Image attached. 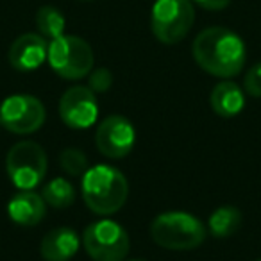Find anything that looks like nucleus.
Listing matches in <instances>:
<instances>
[{"instance_id": "11", "label": "nucleus", "mask_w": 261, "mask_h": 261, "mask_svg": "<svg viewBox=\"0 0 261 261\" xmlns=\"http://www.w3.org/2000/svg\"><path fill=\"white\" fill-rule=\"evenodd\" d=\"M48 56V43L41 34L25 33L18 36L9 47V63L18 72L38 70Z\"/></svg>"}, {"instance_id": "6", "label": "nucleus", "mask_w": 261, "mask_h": 261, "mask_svg": "<svg viewBox=\"0 0 261 261\" xmlns=\"http://www.w3.org/2000/svg\"><path fill=\"white\" fill-rule=\"evenodd\" d=\"M83 245L93 261H123L129 254L127 231L113 220H97L83 232Z\"/></svg>"}, {"instance_id": "1", "label": "nucleus", "mask_w": 261, "mask_h": 261, "mask_svg": "<svg viewBox=\"0 0 261 261\" xmlns=\"http://www.w3.org/2000/svg\"><path fill=\"white\" fill-rule=\"evenodd\" d=\"M192 52L204 72L222 79L238 75L247 58L243 40L225 27H207L199 33L193 40Z\"/></svg>"}, {"instance_id": "9", "label": "nucleus", "mask_w": 261, "mask_h": 261, "mask_svg": "<svg viewBox=\"0 0 261 261\" xmlns=\"http://www.w3.org/2000/svg\"><path fill=\"white\" fill-rule=\"evenodd\" d=\"M136 142L135 127L125 116L109 115L98 123L95 143L100 154L109 160H120L125 158L133 150Z\"/></svg>"}, {"instance_id": "4", "label": "nucleus", "mask_w": 261, "mask_h": 261, "mask_svg": "<svg viewBox=\"0 0 261 261\" xmlns=\"http://www.w3.org/2000/svg\"><path fill=\"white\" fill-rule=\"evenodd\" d=\"M47 61L59 77L79 81L93 68V50L83 38L63 34L48 43Z\"/></svg>"}, {"instance_id": "8", "label": "nucleus", "mask_w": 261, "mask_h": 261, "mask_svg": "<svg viewBox=\"0 0 261 261\" xmlns=\"http://www.w3.org/2000/svg\"><path fill=\"white\" fill-rule=\"evenodd\" d=\"M45 106L33 95H11L0 104V125L15 135H31L45 123Z\"/></svg>"}, {"instance_id": "12", "label": "nucleus", "mask_w": 261, "mask_h": 261, "mask_svg": "<svg viewBox=\"0 0 261 261\" xmlns=\"http://www.w3.org/2000/svg\"><path fill=\"white\" fill-rule=\"evenodd\" d=\"M47 213V206L41 195L33 190H22L8 204V215L15 224L23 227H33L43 220Z\"/></svg>"}, {"instance_id": "19", "label": "nucleus", "mask_w": 261, "mask_h": 261, "mask_svg": "<svg viewBox=\"0 0 261 261\" xmlns=\"http://www.w3.org/2000/svg\"><path fill=\"white\" fill-rule=\"evenodd\" d=\"M113 86V73L108 68H97L90 73L88 79V88L93 93H106Z\"/></svg>"}, {"instance_id": "24", "label": "nucleus", "mask_w": 261, "mask_h": 261, "mask_svg": "<svg viewBox=\"0 0 261 261\" xmlns=\"http://www.w3.org/2000/svg\"><path fill=\"white\" fill-rule=\"evenodd\" d=\"M257 261H261V259H257Z\"/></svg>"}, {"instance_id": "23", "label": "nucleus", "mask_w": 261, "mask_h": 261, "mask_svg": "<svg viewBox=\"0 0 261 261\" xmlns=\"http://www.w3.org/2000/svg\"><path fill=\"white\" fill-rule=\"evenodd\" d=\"M130 261H142V259H130Z\"/></svg>"}, {"instance_id": "20", "label": "nucleus", "mask_w": 261, "mask_h": 261, "mask_svg": "<svg viewBox=\"0 0 261 261\" xmlns=\"http://www.w3.org/2000/svg\"><path fill=\"white\" fill-rule=\"evenodd\" d=\"M243 88L250 97H261V63L254 65L243 79Z\"/></svg>"}, {"instance_id": "18", "label": "nucleus", "mask_w": 261, "mask_h": 261, "mask_svg": "<svg viewBox=\"0 0 261 261\" xmlns=\"http://www.w3.org/2000/svg\"><path fill=\"white\" fill-rule=\"evenodd\" d=\"M59 165L68 175L79 177V175H84V172L88 170V158L83 150L68 147L59 154Z\"/></svg>"}, {"instance_id": "5", "label": "nucleus", "mask_w": 261, "mask_h": 261, "mask_svg": "<svg viewBox=\"0 0 261 261\" xmlns=\"http://www.w3.org/2000/svg\"><path fill=\"white\" fill-rule=\"evenodd\" d=\"M193 22L195 9L192 0H156L150 13V27L158 41L175 45L186 38Z\"/></svg>"}, {"instance_id": "16", "label": "nucleus", "mask_w": 261, "mask_h": 261, "mask_svg": "<svg viewBox=\"0 0 261 261\" xmlns=\"http://www.w3.org/2000/svg\"><path fill=\"white\" fill-rule=\"evenodd\" d=\"M41 197L48 206L56 207V210H65V207L72 206L75 200V188L68 179L56 177L45 185Z\"/></svg>"}, {"instance_id": "10", "label": "nucleus", "mask_w": 261, "mask_h": 261, "mask_svg": "<svg viewBox=\"0 0 261 261\" xmlns=\"http://www.w3.org/2000/svg\"><path fill=\"white\" fill-rule=\"evenodd\" d=\"M59 116L72 129H88L98 116L95 93L88 86H73L63 93L59 100Z\"/></svg>"}, {"instance_id": "7", "label": "nucleus", "mask_w": 261, "mask_h": 261, "mask_svg": "<svg viewBox=\"0 0 261 261\" xmlns=\"http://www.w3.org/2000/svg\"><path fill=\"white\" fill-rule=\"evenodd\" d=\"M11 182L20 190H34L47 174V154L36 142H18L6 158Z\"/></svg>"}, {"instance_id": "17", "label": "nucleus", "mask_w": 261, "mask_h": 261, "mask_svg": "<svg viewBox=\"0 0 261 261\" xmlns=\"http://www.w3.org/2000/svg\"><path fill=\"white\" fill-rule=\"evenodd\" d=\"M36 27L45 40H56L65 34L66 20L63 13L54 6H43L36 13Z\"/></svg>"}, {"instance_id": "15", "label": "nucleus", "mask_w": 261, "mask_h": 261, "mask_svg": "<svg viewBox=\"0 0 261 261\" xmlns=\"http://www.w3.org/2000/svg\"><path fill=\"white\" fill-rule=\"evenodd\" d=\"M207 225L215 238H229L242 225V213L234 206H222L211 213Z\"/></svg>"}, {"instance_id": "22", "label": "nucleus", "mask_w": 261, "mask_h": 261, "mask_svg": "<svg viewBox=\"0 0 261 261\" xmlns=\"http://www.w3.org/2000/svg\"><path fill=\"white\" fill-rule=\"evenodd\" d=\"M81 2H91V0H81Z\"/></svg>"}, {"instance_id": "14", "label": "nucleus", "mask_w": 261, "mask_h": 261, "mask_svg": "<svg viewBox=\"0 0 261 261\" xmlns=\"http://www.w3.org/2000/svg\"><path fill=\"white\" fill-rule=\"evenodd\" d=\"M211 109L222 118H231L236 116L245 106V95L242 88L232 81H222L215 84L210 97Z\"/></svg>"}, {"instance_id": "3", "label": "nucleus", "mask_w": 261, "mask_h": 261, "mask_svg": "<svg viewBox=\"0 0 261 261\" xmlns=\"http://www.w3.org/2000/svg\"><path fill=\"white\" fill-rule=\"evenodd\" d=\"M206 227L197 217L185 211H167L150 224V236L168 250H192L206 240Z\"/></svg>"}, {"instance_id": "13", "label": "nucleus", "mask_w": 261, "mask_h": 261, "mask_svg": "<svg viewBox=\"0 0 261 261\" xmlns=\"http://www.w3.org/2000/svg\"><path fill=\"white\" fill-rule=\"evenodd\" d=\"M81 240L70 227H56L41 240L40 252L45 261H68L77 254Z\"/></svg>"}, {"instance_id": "2", "label": "nucleus", "mask_w": 261, "mask_h": 261, "mask_svg": "<svg viewBox=\"0 0 261 261\" xmlns=\"http://www.w3.org/2000/svg\"><path fill=\"white\" fill-rule=\"evenodd\" d=\"M83 199L97 215H113L122 210L129 195L125 175L109 165H95L83 175Z\"/></svg>"}, {"instance_id": "21", "label": "nucleus", "mask_w": 261, "mask_h": 261, "mask_svg": "<svg viewBox=\"0 0 261 261\" xmlns=\"http://www.w3.org/2000/svg\"><path fill=\"white\" fill-rule=\"evenodd\" d=\"M192 2L199 8L206 9V11H222L231 4L232 0H192Z\"/></svg>"}]
</instances>
